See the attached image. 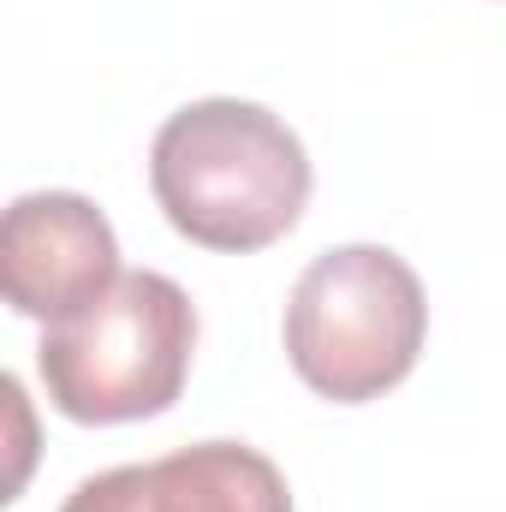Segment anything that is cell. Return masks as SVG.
Here are the masks:
<instances>
[{
    "label": "cell",
    "mask_w": 506,
    "mask_h": 512,
    "mask_svg": "<svg viewBox=\"0 0 506 512\" xmlns=\"http://www.w3.org/2000/svg\"><path fill=\"white\" fill-rule=\"evenodd\" d=\"M429 298L411 262L387 245L322 251L286 298V358L298 382L334 405L381 399L417 370Z\"/></svg>",
    "instance_id": "cell-3"
},
{
    "label": "cell",
    "mask_w": 506,
    "mask_h": 512,
    "mask_svg": "<svg viewBox=\"0 0 506 512\" xmlns=\"http://www.w3.org/2000/svg\"><path fill=\"white\" fill-rule=\"evenodd\" d=\"M149 191L179 239L251 256L298 227L310 203V155L298 131L268 108L209 96L155 131Z\"/></svg>",
    "instance_id": "cell-1"
},
{
    "label": "cell",
    "mask_w": 506,
    "mask_h": 512,
    "mask_svg": "<svg viewBox=\"0 0 506 512\" xmlns=\"http://www.w3.org/2000/svg\"><path fill=\"white\" fill-rule=\"evenodd\" d=\"M60 512H292L286 477L245 441H197L149 465L84 477Z\"/></svg>",
    "instance_id": "cell-5"
},
{
    "label": "cell",
    "mask_w": 506,
    "mask_h": 512,
    "mask_svg": "<svg viewBox=\"0 0 506 512\" xmlns=\"http://www.w3.org/2000/svg\"><path fill=\"white\" fill-rule=\"evenodd\" d=\"M197 310L191 292L155 268L120 274L90 310L54 322L36 346L48 405L72 423L161 417L191 376Z\"/></svg>",
    "instance_id": "cell-2"
},
{
    "label": "cell",
    "mask_w": 506,
    "mask_h": 512,
    "mask_svg": "<svg viewBox=\"0 0 506 512\" xmlns=\"http://www.w3.org/2000/svg\"><path fill=\"white\" fill-rule=\"evenodd\" d=\"M120 280V239L78 191H30L0 221V286L30 322H66Z\"/></svg>",
    "instance_id": "cell-4"
}]
</instances>
